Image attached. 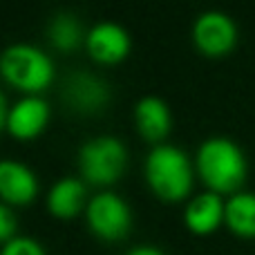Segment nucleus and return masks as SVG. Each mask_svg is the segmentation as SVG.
<instances>
[{"mask_svg":"<svg viewBox=\"0 0 255 255\" xmlns=\"http://www.w3.org/2000/svg\"><path fill=\"white\" fill-rule=\"evenodd\" d=\"M0 72L13 88L22 92H40L54 79V65L43 49L34 45H11L0 56Z\"/></svg>","mask_w":255,"mask_h":255,"instance_id":"3","label":"nucleus"},{"mask_svg":"<svg viewBox=\"0 0 255 255\" xmlns=\"http://www.w3.org/2000/svg\"><path fill=\"white\" fill-rule=\"evenodd\" d=\"M130 208L119 195L99 193L88 204V224L99 238L103 240H121L130 229Z\"/></svg>","mask_w":255,"mask_h":255,"instance_id":"6","label":"nucleus"},{"mask_svg":"<svg viewBox=\"0 0 255 255\" xmlns=\"http://www.w3.org/2000/svg\"><path fill=\"white\" fill-rule=\"evenodd\" d=\"M145 179L157 197L179 202L193 188V166L177 145H154L145 159Z\"/></svg>","mask_w":255,"mask_h":255,"instance_id":"2","label":"nucleus"},{"mask_svg":"<svg viewBox=\"0 0 255 255\" xmlns=\"http://www.w3.org/2000/svg\"><path fill=\"white\" fill-rule=\"evenodd\" d=\"M134 121L139 132L150 141H161L170 130V110L157 97H145L136 103Z\"/></svg>","mask_w":255,"mask_h":255,"instance_id":"12","label":"nucleus"},{"mask_svg":"<svg viewBox=\"0 0 255 255\" xmlns=\"http://www.w3.org/2000/svg\"><path fill=\"white\" fill-rule=\"evenodd\" d=\"M7 106H4V97L0 94V130H2V126H7Z\"/></svg>","mask_w":255,"mask_h":255,"instance_id":"19","label":"nucleus"},{"mask_svg":"<svg viewBox=\"0 0 255 255\" xmlns=\"http://www.w3.org/2000/svg\"><path fill=\"white\" fill-rule=\"evenodd\" d=\"M16 233V217L13 211L4 204H0V242H11Z\"/></svg>","mask_w":255,"mask_h":255,"instance_id":"17","label":"nucleus"},{"mask_svg":"<svg viewBox=\"0 0 255 255\" xmlns=\"http://www.w3.org/2000/svg\"><path fill=\"white\" fill-rule=\"evenodd\" d=\"M85 206V184L74 177H65V179L56 181L54 188L49 190L47 208L52 215L61 217V220H70V217L79 215L81 208Z\"/></svg>","mask_w":255,"mask_h":255,"instance_id":"13","label":"nucleus"},{"mask_svg":"<svg viewBox=\"0 0 255 255\" xmlns=\"http://www.w3.org/2000/svg\"><path fill=\"white\" fill-rule=\"evenodd\" d=\"M193 40L206 56H224L238 43V25L224 11H204L193 25Z\"/></svg>","mask_w":255,"mask_h":255,"instance_id":"5","label":"nucleus"},{"mask_svg":"<svg viewBox=\"0 0 255 255\" xmlns=\"http://www.w3.org/2000/svg\"><path fill=\"white\" fill-rule=\"evenodd\" d=\"M224 222L240 238H255V193L240 190L226 202Z\"/></svg>","mask_w":255,"mask_h":255,"instance_id":"14","label":"nucleus"},{"mask_svg":"<svg viewBox=\"0 0 255 255\" xmlns=\"http://www.w3.org/2000/svg\"><path fill=\"white\" fill-rule=\"evenodd\" d=\"M224 213H226V202L217 193L208 190V193L197 195V197H193L188 202L184 213V222L188 226V231H193V233L208 235L224 222Z\"/></svg>","mask_w":255,"mask_h":255,"instance_id":"11","label":"nucleus"},{"mask_svg":"<svg viewBox=\"0 0 255 255\" xmlns=\"http://www.w3.org/2000/svg\"><path fill=\"white\" fill-rule=\"evenodd\" d=\"M126 255H163V253L157 247H136L132 251H128Z\"/></svg>","mask_w":255,"mask_h":255,"instance_id":"18","label":"nucleus"},{"mask_svg":"<svg viewBox=\"0 0 255 255\" xmlns=\"http://www.w3.org/2000/svg\"><path fill=\"white\" fill-rule=\"evenodd\" d=\"M49 40L54 43V47L70 52L76 49L83 43V27H81L79 18L72 13H58L49 22Z\"/></svg>","mask_w":255,"mask_h":255,"instance_id":"15","label":"nucleus"},{"mask_svg":"<svg viewBox=\"0 0 255 255\" xmlns=\"http://www.w3.org/2000/svg\"><path fill=\"white\" fill-rule=\"evenodd\" d=\"M128 152L126 145L115 136L90 139L79 152V166L83 179L90 184H115L126 170Z\"/></svg>","mask_w":255,"mask_h":255,"instance_id":"4","label":"nucleus"},{"mask_svg":"<svg viewBox=\"0 0 255 255\" xmlns=\"http://www.w3.org/2000/svg\"><path fill=\"white\" fill-rule=\"evenodd\" d=\"M197 170L213 193H240L249 172L242 148L229 136H211L197 150Z\"/></svg>","mask_w":255,"mask_h":255,"instance_id":"1","label":"nucleus"},{"mask_svg":"<svg viewBox=\"0 0 255 255\" xmlns=\"http://www.w3.org/2000/svg\"><path fill=\"white\" fill-rule=\"evenodd\" d=\"M0 255H45L43 247L31 238H13L11 242L4 244Z\"/></svg>","mask_w":255,"mask_h":255,"instance_id":"16","label":"nucleus"},{"mask_svg":"<svg viewBox=\"0 0 255 255\" xmlns=\"http://www.w3.org/2000/svg\"><path fill=\"white\" fill-rule=\"evenodd\" d=\"M38 193L36 175L20 161H0V197L9 204H29Z\"/></svg>","mask_w":255,"mask_h":255,"instance_id":"9","label":"nucleus"},{"mask_svg":"<svg viewBox=\"0 0 255 255\" xmlns=\"http://www.w3.org/2000/svg\"><path fill=\"white\" fill-rule=\"evenodd\" d=\"M49 108L40 97H25L11 108L7 117V128L13 136L18 139H31L40 134L43 128L47 126Z\"/></svg>","mask_w":255,"mask_h":255,"instance_id":"10","label":"nucleus"},{"mask_svg":"<svg viewBox=\"0 0 255 255\" xmlns=\"http://www.w3.org/2000/svg\"><path fill=\"white\" fill-rule=\"evenodd\" d=\"M65 99L76 112L94 115L101 108H106L110 92H108V85L101 79L85 74V72H74L65 81Z\"/></svg>","mask_w":255,"mask_h":255,"instance_id":"8","label":"nucleus"},{"mask_svg":"<svg viewBox=\"0 0 255 255\" xmlns=\"http://www.w3.org/2000/svg\"><path fill=\"white\" fill-rule=\"evenodd\" d=\"M88 52L99 63H119L130 52V36L117 22H99L85 36Z\"/></svg>","mask_w":255,"mask_h":255,"instance_id":"7","label":"nucleus"}]
</instances>
